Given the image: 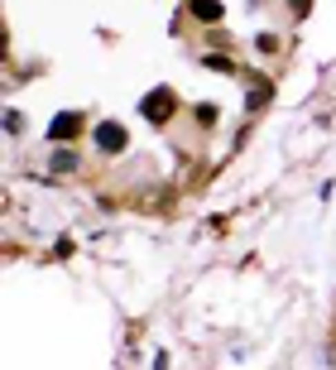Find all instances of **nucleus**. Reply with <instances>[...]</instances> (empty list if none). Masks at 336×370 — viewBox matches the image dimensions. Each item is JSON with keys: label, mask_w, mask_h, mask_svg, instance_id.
<instances>
[{"label": "nucleus", "mask_w": 336, "mask_h": 370, "mask_svg": "<svg viewBox=\"0 0 336 370\" xmlns=\"http://www.w3.org/2000/svg\"><path fill=\"white\" fill-rule=\"evenodd\" d=\"M173 106H178V96L168 92V87H154V92L139 101V115H144L149 125H168V120H173Z\"/></svg>", "instance_id": "f257e3e1"}, {"label": "nucleus", "mask_w": 336, "mask_h": 370, "mask_svg": "<svg viewBox=\"0 0 336 370\" xmlns=\"http://www.w3.org/2000/svg\"><path fill=\"white\" fill-rule=\"evenodd\" d=\"M92 140H97V149L115 159V154H125V145H130V135H125V125H115V120H101L97 130H92Z\"/></svg>", "instance_id": "f03ea898"}, {"label": "nucleus", "mask_w": 336, "mask_h": 370, "mask_svg": "<svg viewBox=\"0 0 336 370\" xmlns=\"http://www.w3.org/2000/svg\"><path fill=\"white\" fill-rule=\"evenodd\" d=\"M77 130H82V115L77 111H58L53 125H48V140H77Z\"/></svg>", "instance_id": "7ed1b4c3"}, {"label": "nucleus", "mask_w": 336, "mask_h": 370, "mask_svg": "<svg viewBox=\"0 0 336 370\" xmlns=\"http://www.w3.org/2000/svg\"><path fill=\"white\" fill-rule=\"evenodd\" d=\"M188 15H192V19H202V24H217L226 10H221V0H188Z\"/></svg>", "instance_id": "20e7f679"}, {"label": "nucleus", "mask_w": 336, "mask_h": 370, "mask_svg": "<svg viewBox=\"0 0 336 370\" xmlns=\"http://www.w3.org/2000/svg\"><path fill=\"white\" fill-rule=\"evenodd\" d=\"M48 169H53V174H72V169H77V149H53Z\"/></svg>", "instance_id": "39448f33"}, {"label": "nucleus", "mask_w": 336, "mask_h": 370, "mask_svg": "<svg viewBox=\"0 0 336 370\" xmlns=\"http://www.w3.org/2000/svg\"><path fill=\"white\" fill-rule=\"evenodd\" d=\"M207 68H212V73H221V77H230V73H240L230 53H207Z\"/></svg>", "instance_id": "423d86ee"}, {"label": "nucleus", "mask_w": 336, "mask_h": 370, "mask_svg": "<svg viewBox=\"0 0 336 370\" xmlns=\"http://www.w3.org/2000/svg\"><path fill=\"white\" fill-rule=\"evenodd\" d=\"M192 115H197V125H202V130H212V125H217V106H212V101L192 106Z\"/></svg>", "instance_id": "0eeeda50"}, {"label": "nucleus", "mask_w": 336, "mask_h": 370, "mask_svg": "<svg viewBox=\"0 0 336 370\" xmlns=\"http://www.w3.org/2000/svg\"><path fill=\"white\" fill-rule=\"evenodd\" d=\"M255 48H259V53H279V39H274V34H259Z\"/></svg>", "instance_id": "6e6552de"}, {"label": "nucleus", "mask_w": 336, "mask_h": 370, "mask_svg": "<svg viewBox=\"0 0 336 370\" xmlns=\"http://www.w3.org/2000/svg\"><path fill=\"white\" fill-rule=\"evenodd\" d=\"M207 39H212V48H230V34H221V29H212Z\"/></svg>", "instance_id": "1a4fd4ad"}, {"label": "nucleus", "mask_w": 336, "mask_h": 370, "mask_svg": "<svg viewBox=\"0 0 336 370\" xmlns=\"http://www.w3.org/2000/svg\"><path fill=\"white\" fill-rule=\"evenodd\" d=\"M288 10H293V15H308V10H313V0H288Z\"/></svg>", "instance_id": "9d476101"}]
</instances>
